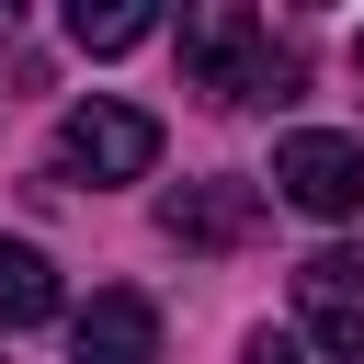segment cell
I'll return each mask as SVG.
<instances>
[{
	"mask_svg": "<svg viewBox=\"0 0 364 364\" xmlns=\"http://www.w3.org/2000/svg\"><path fill=\"white\" fill-rule=\"evenodd\" d=\"M182 68H193V91H216V102H284L296 91V57L262 34V11H239V0H193L182 11Z\"/></svg>",
	"mask_w": 364,
	"mask_h": 364,
	"instance_id": "obj_1",
	"label": "cell"
},
{
	"mask_svg": "<svg viewBox=\"0 0 364 364\" xmlns=\"http://www.w3.org/2000/svg\"><path fill=\"white\" fill-rule=\"evenodd\" d=\"M57 171H68V182H148V171H159V114L91 91V102L57 125Z\"/></svg>",
	"mask_w": 364,
	"mask_h": 364,
	"instance_id": "obj_2",
	"label": "cell"
},
{
	"mask_svg": "<svg viewBox=\"0 0 364 364\" xmlns=\"http://www.w3.org/2000/svg\"><path fill=\"white\" fill-rule=\"evenodd\" d=\"M273 182L296 216H364V136H330V125H296L273 148Z\"/></svg>",
	"mask_w": 364,
	"mask_h": 364,
	"instance_id": "obj_3",
	"label": "cell"
},
{
	"mask_svg": "<svg viewBox=\"0 0 364 364\" xmlns=\"http://www.w3.org/2000/svg\"><path fill=\"white\" fill-rule=\"evenodd\" d=\"M296 330L318 341V353H364V250H318V262H296Z\"/></svg>",
	"mask_w": 364,
	"mask_h": 364,
	"instance_id": "obj_4",
	"label": "cell"
},
{
	"mask_svg": "<svg viewBox=\"0 0 364 364\" xmlns=\"http://www.w3.org/2000/svg\"><path fill=\"white\" fill-rule=\"evenodd\" d=\"M68 364H159V307L102 284L80 318H68Z\"/></svg>",
	"mask_w": 364,
	"mask_h": 364,
	"instance_id": "obj_5",
	"label": "cell"
},
{
	"mask_svg": "<svg viewBox=\"0 0 364 364\" xmlns=\"http://www.w3.org/2000/svg\"><path fill=\"white\" fill-rule=\"evenodd\" d=\"M250 216H262L250 182H182V193H159V228H171L182 250H239Z\"/></svg>",
	"mask_w": 364,
	"mask_h": 364,
	"instance_id": "obj_6",
	"label": "cell"
},
{
	"mask_svg": "<svg viewBox=\"0 0 364 364\" xmlns=\"http://www.w3.org/2000/svg\"><path fill=\"white\" fill-rule=\"evenodd\" d=\"M34 318H57V262L34 239H0V330H34Z\"/></svg>",
	"mask_w": 364,
	"mask_h": 364,
	"instance_id": "obj_7",
	"label": "cell"
},
{
	"mask_svg": "<svg viewBox=\"0 0 364 364\" xmlns=\"http://www.w3.org/2000/svg\"><path fill=\"white\" fill-rule=\"evenodd\" d=\"M68 34H80V57H125V46H148V34H159V11H148V0H80V11H68Z\"/></svg>",
	"mask_w": 364,
	"mask_h": 364,
	"instance_id": "obj_8",
	"label": "cell"
},
{
	"mask_svg": "<svg viewBox=\"0 0 364 364\" xmlns=\"http://www.w3.org/2000/svg\"><path fill=\"white\" fill-rule=\"evenodd\" d=\"M239 364H307V341H284V330H250V353Z\"/></svg>",
	"mask_w": 364,
	"mask_h": 364,
	"instance_id": "obj_9",
	"label": "cell"
}]
</instances>
